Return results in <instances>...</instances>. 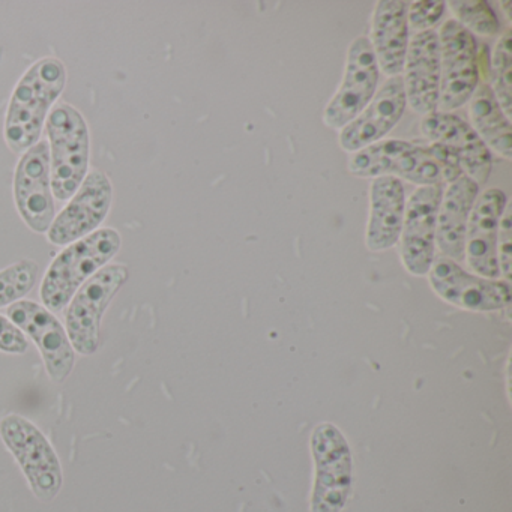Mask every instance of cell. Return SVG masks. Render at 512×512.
I'll return each instance as SVG.
<instances>
[{"label": "cell", "instance_id": "cell-1", "mask_svg": "<svg viewBox=\"0 0 512 512\" xmlns=\"http://www.w3.org/2000/svg\"><path fill=\"white\" fill-rule=\"evenodd\" d=\"M67 86V68L56 58L35 62L17 83L8 104L4 136L8 148L25 154L40 142L50 109Z\"/></svg>", "mask_w": 512, "mask_h": 512}, {"label": "cell", "instance_id": "cell-2", "mask_svg": "<svg viewBox=\"0 0 512 512\" xmlns=\"http://www.w3.org/2000/svg\"><path fill=\"white\" fill-rule=\"evenodd\" d=\"M121 245V235L112 227L98 229L92 235L67 245L50 263L41 281L40 296L44 307L52 313L67 308L77 290L109 265L121 250Z\"/></svg>", "mask_w": 512, "mask_h": 512}, {"label": "cell", "instance_id": "cell-3", "mask_svg": "<svg viewBox=\"0 0 512 512\" xmlns=\"http://www.w3.org/2000/svg\"><path fill=\"white\" fill-rule=\"evenodd\" d=\"M53 196L67 202L89 173L91 134L85 118L70 104H56L46 121Z\"/></svg>", "mask_w": 512, "mask_h": 512}, {"label": "cell", "instance_id": "cell-4", "mask_svg": "<svg viewBox=\"0 0 512 512\" xmlns=\"http://www.w3.org/2000/svg\"><path fill=\"white\" fill-rule=\"evenodd\" d=\"M0 439L16 458L34 496L44 503L55 500L64 484V472L46 434L25 416L8 413L0 419Z\"/></svg>", "mask_w": 512, "mask_h": 512}, {"label": "cell", "instance_id": "cell-5", "mask_svg": "<svg viewBox=\"0 0 512 512\" xmlns=\"http://www.w3.org/2000/svg\"><path fill=\"white\" fill-rule=\"evenodd\" d=\"M347 169L356 178H395L418 187L443 185L442 170L427 146L404 140H380L350 155Z\"/></svg>", "mask_w": 512, "mask_h": 512}, {"label": "cell", "instance_id": "cell-6", "mask_svg": "<svg viewBox=\"0 0 512 512\" xmlns=\"http://www.w3.org/2000/svg\"><path fill=\"white\" fill-rule=\"evenodd\" d=\"M125 265H107L89 278L71 299L65 313V331L73 349L92 356L100 347L101 322L116 293L128 281Z\"/></svg>", "mask_w": 512, "mask_h": 512}, {"label": "cell", "instance_id": "cell-7", "mask_svg": "<svg viewBox=\"0 0 512 512\" xmlns=\"http://www.w3.org/2000/svg\"><path fill=\"white\" fill-rule=\"evenodd\" d=\"M439 112L454 113L469 103L479 83V55L476 38L458 25L446 20L440 32Z\"/></svg>", "mask_w": 512, "mask_h": 512}, {"label": "cell", "instance_id": "cell-8", "mask_svg": "<svg viewBox=\"0 0 512 512\" xmlns=\"http://www.w3.org/2000/svg\"><path fill=\"white\" fill-rule=\"evenodd\" d=\"M314 475L311 512H341L352 490V454L346 437L331 424L314 430L311 439Z\"/></svg>", "mask_w": 512, "mask_h": 512}, {"label": "cell", "instance_id": "cell-9", "mask_svg": "<svg viewBox=\"0 0 512 512\" xmlns=\"http://www.w3.org/2000/svg\"><path fill=\"white\" fill-rule=\"evenodd\" d=\"M427 275L433 292L461 310L493 313L511 304L509 283L479 277L446 257L436 256Z\"/></svg>", "mask_w": 512, "mask_h": 512}, {"label": "cell", "instance_id": "cell-10", "mask_svg": "<svg viewBox=\"0 0 512 512\" xmlns=\"http://www.w3.org/2000/svg\"><path fill=\"white\" fill-rule=\"evenodd\" d=\"M380 71L368 37H358L347 50L343 82L323 112V124L341 131L370 104L379 89Z\"/></svg>", "mask_w": 512, "mask_h": 512}, {"label": "cell", "instance_id": "cell-11", "mask_svg": "<svg viewBox=\"0 0 512 512\" xmlns=\"http://www.w3.org/2000/svg\"><path fill=\"white\" fill-rule=\"evenodd\" d=\"M7 317L34 341L49 379L56 385L64 383L76 364V350L55 313L47 310L43 304L22 299L8 307Z\"/></svg>", "mask_w": 512, "mask_h": 512}, {"label": "cell", "instance_id": "cell-12", "mask_svg": "<svg viewBox=\"0 0 512 512\" xmlns=\"http://www.w3.org/2000/svg\"><path fill=\"white\" fill-rule=\"evenodd\" d=\"M113 185L109 176L91 170L68 205L56 215L47 232L50 244L67 247L100 229L112 208Z\"/></svg>", "mask_w": 512, "mask_h": 512}, {"label": "cell", "instance_id": "cell-13", "mask_svg": "<svg viewBox=\"0 0 512 512\" xmlns=\"http://www.w3.org/2000/svg\"><path fill=\"white\" fill-rule=\"evenodd\" d=\"M14 199L20 217L32 232H49L56 206L47 140H40L20 158L14 175Z\"/></svg>", "mask_w": 512, "mask_h": 512}, {"label": "cell", "instance_id": "cell-14", "mask_svg": "<svg viewBox=\"0 0 512 512\" xmlns=\"http://www.w3.org/2000/svg\"><path fill=\"white\" fill-rule=\"evenodd\" d=\"M442 185L418 187L407 199L401 227L400 257L415 277H425L436 259V223Z\"/></svg>", "mask_w": 512, "mask_h": 512}, {"label": "cell", "instance_id": "cell-15", "mask_svg": "<svg viewBox=\"0 0 512 512\" xmlns=\"http://www.w3.org/2000/svg\"><path fill=\"white\" fill-rule=\"evenodd\" d=\"M508 197L499 188L479 193L470 212L464 241V260L472 274L500 280L497 266V235Z\"/></svg>", "mask_w": 512, "mask_h": 512}, {"label": "cell", "instance_id": "cell-16", "mask_svg": "<svg viewBox=\"0 0 512 512\" xmlns=\"http://www.w3.org/2000/svg\"><path fill=\"white\" fill-rule=\"evenodd\" d=\"M407 101L401 76L385 80L367 107L340 131L338 143L349 154L383 140L403 118Z\"/></svg>", "mask_w": 512, "mask_h": 512}, {"label": "cell", "instance_id": "cell-17", "mask_svg": "<svg viewBox=\"0 0 512 512\" xmlns=\"http://www.w3.org/2000/svg\"><path fill=\"white\" fill-rule=\"evenodd\" d=\"M421 133L430 143L448 146L460 160L464 176L475 184H487L493 169V158L478 134L455 113L437 112L424 116Z\"/></svg>", "mask_w": 512, "mask_h": 512}, {"label": "cell", "instance_id": "cell-18", "mask_svg": "<svg viewBox=\"0 0 512 512\" xmlns=\"http://www.w3.org/2000/svg\"><path fill=\"white\" fill-rule=\"evenodd\" d=\"M403 86L407 106L427 116L437 112L440 88L439 38L437 32L410 35L403 67Z\"/></svg>", "mask_w": 512, "mask_h": 512}, {"label": "cell", "instance_id": "cell-19", "mask_svg": "<svg viewBox=\"0 0 512 512\" xmlns=\"http://www.w3.org/2000/svg\"><path fill=\"white\" fill-rule=\"evenodd\" d=\"M407 5L409 2L403 0H380L374 5L371 16L368 41L380 73L388 79L403 73L410 40Z\"/></svg>", "mask_w": 512, "mask_h": 512}, {"label": "cell", "instance_id": "cell-20", "mask_svg": "<svg viewBox=\"0 0 512 512\" xmlns=\"http://www.w3.org/2000/svg\"><path fill=\"white\" fill-rule=\"evenodd\" d=\"M478 196L479 185L467 176L443 188L437 211L436 248L446 259L463 262L467 223Z\"/></svg>", "mask_w": 512, "mask_h": 512}, {"label": "cell", "instance_id": "cell-21", "mask_svg": "<svg viewBox=\"0 0 512 512\" xmlns=\"http://www.w3.org/2000/svg\"><path fill=\"white\" fill-rule=\"evenodd\" d=\"M406 202L403 182L395 178L373 179L370 187V215L365 233L368 250L379 253L398 244Z\"/></svg>", "mask_w": 512, "mask_h": 512}, {"label": "cell", "instance_id": "cell-22", "mask_svg": "<svg viewBox=\"0 0 512 512\" xmlns=\"http://www.w3.org/2000/svg\"><path fill=\"white\" fill-rule=\"evenodd\" d=\"M469 116L473 128L488 151L505 160L512 158L511 119L500 109L487 83L478 86L469 101Z\"/></svg>", "mask_w": 512, "mask_h": 512}, {"label": "cell", "instance_id": "cell-23", "mask_svg": "<svg viewBox=\"0 0 512 512\" xmlns=\"http://www.w3.org/2000/svg\"><path fill=\"white\" fill-rule=\"evenodd\" d=\"M512 38L511 31L502 32L490 61V89L506 118L511 119L512 112Z\"/></svg>", "mask_w": 512, "mask_h": 512}, {"label": "cell", "instance_id": "cell-24", "mask_svg": "<svg viewBox=\"0 0 512 512\" xmlns=\"http://www.w3.org/2000/svg\"><path fill=\"white\" fill-rule=\"evenodd\" d=\"M448 7L454 14L455 22L463 26L473 37H494L500 34L499 17L484 0H454L449 2Z\"/></svg>", "mask_w": 512, "mask_h": 512}, {"label": "cell", "instance_id": "cell-25", "mask_svg": "<svg viewBox=\"0 0 512 512\" xmlns=\"http://www.w3.org/2000/svg\"><path fill=\"white\" fill-rule=\"evenodd\" d=\"M38 265L31 259L19 260L0 271V308L22 301L37 284Z\"/></svg>", "mask_w": 512, "mask_h": 512}, {"label": "cell", "instance_id": "cell-26", "mask_svg": "<svg viewBox=\"0 0 512 512\" xmlns=\"http://www.w3.org/2000/svg\"><path fill=\"white\" fill-rule=\"evenodd\" d=\"M445 13V2H410L407 5V25L413 34L433 31L434 26L439 25L440 19Z\"/></svg>", "mask_w": 512, "mask_h": 512}, {"label": "cell", "instance_id": "cell-27", "mask_svg": "<svg viewBox=\"0 0 512 512\" xmlns=\"http://www.w3.org/2000/svg\"><path fill=\"white\" fill-rule=\"evenodd\" d=\"M511 203L508 202L502 218H500L499 235H497V266H499L500 280L511 283L512 268V223Z\"/></svg>", "mask_w": 512, "mask_h": 512}, {"label": "cell", "instance_id": "cell-28", "mask_svg": "<svg viewBox=\"0 0 512 512\" xmlns=\"http://www.w3.org/2000/svg\"><path fill=\"white\" fill-rule=\"evenodd\" d=\"M427 149L442 170V181L445 187L464 176L460 160L448 146L440 145V143H428Z\"/></svg>", "mask_w": 512, "mask_h": 512}, {"label": "cell", "instance_id": "cell-29", "mask_svg": "<svg viewBox=\"0 0 512 512\" xmlns=\"http://www.w3.org/2000/svg\"><path fill=\"white\" fill-rule=\"evenodd\" d=\"M28 349L26 335L7 316L0 314V352L23 355Z\"/></svg>", "mask_w": 512, "mask_h": 512}]
</instances>
